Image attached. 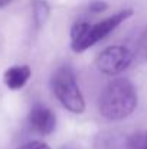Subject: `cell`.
<instances>
[{
	"label": "cell",
	"mask_w": 147,
	"mask_h": 149,
	"mask_svg": "<svg viewBox=\"0 0 147 149\" xmlns=\"http://www.w3.org/2000/svg\"><path fill=\"white\" fill-rule=\"evenodd\" d=\"M32 13H33L35 28L39 29V28L43 26V23L48 20L49 13H50L49 4L45 0H33V3H32Z\"/></svg>",
	"instance_id": "obj_7"
},
{
	"label": "cell",
	"mask_w": 147,
	"mask_h": 149,
	"mask_svg": "<svg viewBox=\"0 0 147 149\" xmlns=\"http://www.w3.org/2000/svg\"><path fill=\"white\" fill-rule=\"evenodd\" d=\"M32 75V71L28 65H14L10 67L9 70H6L3 80L4 84L10 88V90H20L22 87H25V84L29 81Z\"/></svg>",
	"instance_id": "obj_6"
},
{
	"label": "cell",
	"mask_w": 147,
	"mask_h": 149,
	"mask_svg": "<svg viewBox=\"0 0 147 149\" xmlns=\"http://www.w3.org/2000/svg\"><path fill=\"white\" fill-rule=\"evenodd\" d=\"M137 90L128 78L111 80L98 96V110L107 120H123L137 107Z\"/></svg>",
	"instance_id": "obj_1"
},
{
	"label": "cell",
	"mask_w": 147,
	"mask_h": 149,
	"mask_svg": "<svg viewBox=\"0 0 147 149\" xmlns=\"http://www.w3.org/2000/svg\"><path fill=\"white\" fill-rule=\"evenodd\" d=\"M146 138H147V132H146Z\"/></svg>",
	"instance_id": "obj_13"
},
{
	"label": "cell",
	"mask_w": 147,
	"mask_h": 149,
	"mask_svg": "<svg viewBox=\"0 0 147 149\" xmlns=\"http://www.w3.org/2000/svg\"><path fill=\"white\" fill-rule=\"evenodd\" d=\"M19 149H50L45 143V142H41V141H32V142H28L26 145H23L22 148Z\"/></svg>",
	"instance_id": "obj_10"
},
{
	"label": "cell",
	"mask_w": 147,
	"mask_h": 149,
	"mask_svg": "<svg viewBox=\"0 0 147 149\" xmlns=\"http://www.w3.org/2000/svg\"><path fill=\"white\" fill-rule=\"evenodd\" d=\"M50 87L55 97L66 110L75 114L84 113L85 100L71 65H61L55 70L50 78Z\"/></svg>",
	"instance_id": "obj_3"
},
{
	"label": "cell",
	"mask_w": 147,
	"mask_h": 149,
	"mask_svg": "<svg viewBox=\"0 0 147 149\" xmlns=\"http://www.w3.org/2000/svg\"><path fill=\"white\" fill-rule=\"evenodd\" d=\"M13 0H0V7H4V6H7V4H10Z\"/></svg>",
	"instance_id": "obj_12"
},
{
	"label": "cell",
	"mask_w": 147,
	"mask_h": 149,
	"mask_svg": "<svg viewBox=\"0 0 147 149\" xmlns=\"http://www.w3.org/2000/svg\"><path fill=\"white\" fill-rule=\"evenodd\" d=\"M139 51H140V55L147 59V29L141 33L140 39H139Z\"/></svg>",
	"instance_id": "obj_9"
},
{
	"label": "cell",
	"mask_w": 147,
	"mask_h": 149,
	"mask_svg": "<svg viewBox=\"0 0 147 149\" xmlns=\"http://www.w3.org/2000/svg\"><path fill=\"white\" fill-rule=\"evenodd\" d=\"M126 149H147V138H146V132H136L133 133L128 141Z\"/></svg>",
	"instance_id": "obj_8"
},
{
	"label": "cell",
	"mask_w": 147,
	"mask_h": 149,
	"mask_svg": "<svg viewBox=\"0 0 147 149\" xmlns=\"http://www.w3.org/2000/svg\"><path fill=\"white\" fill-rule=\"evenodd\" d=\"M107 7H108V4H107L105 1L97 0V1H92L88 9H90V12H92V13H99V12H104Z\"/></svg>",
	"instance_id": "obj_11"
},
{
	"label": "cell",
	"mask_w": 147,
	"mask_h": 149,
	"mask_svg": "<svg viewBox=\"0 0 147 149\" xmlns=\"http://www.w3.org/2000/svg\"><path fill=\"white\" fill-rule=\"evenodd\" d=\"M134 59V54L124 45H112L99 52L95 67L105 75H117L127 70Z\"/></svg>",
	"instance_id": "obj_4"
},
{
	"label": "cell",
	"mask_w": 147,
	"mask_h": 149,
	"mask_svg": "<svg viewBox=\"0 0 147 149\" xmlns=\"http://www.w3.org/2000/svg\"><path fill=\"white\" fill-rule=\"evenodd\" d=\"M29 123L39 135H50L56 127V116L49 107L36 103L29 113Z\"/></svg>",
	"instance_id": "obj_5"
},
{
	"label": "cell",
	"mask_w": 147,
	"mask_h": 149,
	"mask_svg": "<svg viewBox=\"0 0 147 149\" xmlns=\"http://www.w3.org/2000/svg\"><path fill=\"white\" fill-rule=\"evenodd\" d=\"M133 16L131 9L120 10L97 23H90L87 20H78L71 28V48L74 52H82L90 47L95 45L108 36L114 29H117L123 22Z\"/></svg>",
	"instance_id": "obj_2"
}]
</instances>
